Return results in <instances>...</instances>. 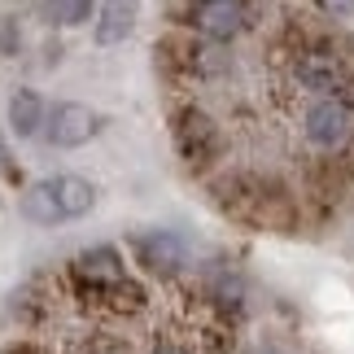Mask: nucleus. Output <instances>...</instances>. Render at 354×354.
Masks as SVG:
<instances>
[{"label": "nucleus", "instance_id": "nucleus-1", "mask_svg": "<svg viewBox=\"0 0 354 354\" xmlns=\"http://www.w3.org/2000/svg\"><path fill=\"white\" fill-rule=\"evenodd\" d=\"M92 206H97V188H92V180H84V175H48V180H35L18 201V210L26 219L44 223V227L84 219Z\"/></svg>", "mask_w": 354, "mask_h": 354}, {"label": "nucleus", "instance_id": "nucleus-2", "mask_svg": "<svg viewBox=\"0 0 354 354\" xmlns=\"http://www.w3.org/2000/svg\"><path fill=\"white\" fill-rule=\"evenodd\" d=\"M75 284L84 297H118L122 289L136 293L127 276H122V258L118 250H110V245H97V250L79 254L75 258Z\"/></svg>", "mask_w": 354, "mask_h": 354}, {"label": "nucleus", "instance_id": "nucleus-3", "mask_svg": "<svg viewBox=\"0 0 354 354\" xmlns=\"http://www.w3.org/2000/svg\"><path fill=\"white\" fill-rule=\"evenodd\" d=\"M44 127H48V140L57 149H79L101 131V114L88 110V105H79V101H62V105L48 110Z\"/></svg>", "mask_w": 354, "mask_h": 354}, {"label": "nucleus", "instance_id": "nucleus-4", "mask_svg": "<svg viewBox=\"0 0 354 354\" xmlns=\"http://www.w3.org/2000/svg\"><path fill=\"white\" fill-rule=\"evenodd\" d=\"M184 22L210 39H232L245 26V5L241 0H188Z\"/></svg>", "mask_w": 354, "mask_h": 354}, {"label": "nucleus", "instance_id": "nucleus-5", "mask_svg": "<svg viewBox=\"0 0 354 354\" xmlns=\"http://www.w3.org/2000/svg\"><path fill=\"white\" fill-rule=\"evenodd\" d=\"M350 127H354V114H350V105L337 101V97H324L306 110V136L319 149H337L350 136Z\"/></svg>", "mask_w": 354, "mask_h": 354}, {"label": "nucleus", "instance_id": "nucleus-6", "mask_svg": "<svg viewBox=\"0 0 354 354\" xmlns=\"http://www.w3.org/2000/svg\"><path fill=\"white\" fill-rule=\"evenodd\" d=\"M131 250H136V258L149 267V271H162V276H171V271H180L184 267V258H188V250H184V241L175 236V232H140L131 241Z\"/></svg>", "mask_w": 354, "mask_h": 354}, {"label": "nucleus", "instance_id": "nucleus-7", "mask_svg": "<svg viewBox=\"0 0 354 354\" xmlns=\"http://www.w3.org/2000/svg\"><path fill=\"white\" fill-rule=\"evenodd\" d=\"M136 18H140V0H101L92 39H97L101 48H114L136 31Z\"/></svg>", "mask_w": 354, "mask_h": 354}, {"label": "nucleus", "instance_id": "nucleus-8", "mask_svg": "<svg viewBox=\"0 0 354 354\" xmlns=\"http://www.w3.org/2000/svg\"><path fill=\"white\" fill-rule=\"evenodd\" d=\"M297 79H302L310 92L333 97V92H342V88L350 84V71L333 57V53H306V57L297 62Z\"/></svg>", "mask_w": 354, "mask_h": 354}, {"label": "nucleus", "instance_id": "nucleus-9", "mask_svg": "<svg viewBox=\"0 0 354 354\" xmlns=\"http://www.w3.org/2000/svg\"><path fill=\"white\" fill-rule=\"evenodd\" d=\"M175 140H180V153L188 162H206V153H214L219 136H214V122L197 110H184L180 122H175Z\"/></svg>", "mask_w": 354, "mask_h": 354}, {"label": "nucleus", "instance_id": "nucleus-10", "mask_svg": "<svg viewBox=\"0 0 354 354\" xmlns=\"http://www.w3.org/2000/svg\"><path fill=\"white\" fill-rule=\"evenodd\" d=\"M39 122H48L44 101H39L31 88H18L9 97V131L18 136V140H31V136L39 131Z\"/></svg>", "mask_w": 354, "mask_h": 354}, {"label": "nucleus", "instance_id": "nucleus-11", "mask_svg": "<svg viewBox=\"0 0 354 354\" xmlns=\"http://www.w3.org/2000/svg\"><path fill=\"white\" fill-rule=\"evenodd\" d=\"M92 13V0H44V18L57 26H79Z\"/></svg>", "mask_w": 354, "mask_h": 354}, {"label": "nucleus", "instance_id": "nucleus-12", "mask_svg": "<svg viewBox=\"0 0 354 354\" xmlns=\"http://www.w3.org/2000/svg\"><path fill=\"white\" fill-rule=\"evenodd\" d=\"M0 171H5L9 180H18V171H13V158H9V145H5V136H0Z\"/></svg>", "mask_w": 354, "mask_h": 354}, {"label": "nucleus", "instance_id": "nucleus-13", "mask_svg": "<svg viewBox=\"0 0 354 354\" xmlns=\"http://www.w3.org/2000/svg\"><path fill=\"white\" fill-rule=\"evenodd\" d=\"M328 13H354V0H319Z\"/></svg>", "mask_w": 354, "mask_h": 354}, {"label": "nucleus", "instance_id": "nucleus-14", "mask_svg": "<svg viewBox=\"0 0 354 354\" xmlns=\"http://www.w3.org/2000/svg\"><path fill=\"white\" fill-rule=\"evenodd\" d=\"M153 354H188V350H175V346H162V350H153Z\"/></svg>", "mask_w": 354, "mask_h": 354}]
</instances>
